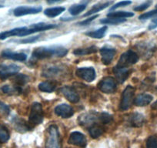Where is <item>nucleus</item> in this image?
I'll list each match as a JSON object with an SVG mask.
<instances>
[{"label": "nucleus", "instance_id": "6ab92c4d", "mask_svg": "<svg viewBox=\"0 0 157 148\" xmlns=\"http://www.w3.org/2000/svg\"><path fill=\"white\" fill-rule=\"evenodd\" d=\"M12 122H13V127L16 129V130L19 133H22V134L27 132L31 129L29 123H27L25 120L19 118V117H14Z\"/></svg>", "mask_w": 157, "mask_h": 148}, {"label": "nucleus", "instance_id": "49530a36", "mask_svg": "<svg viewBox=\"0 0 157 148\" xmlns=\"http://www.w3.org/2000/svg\"><path fill=\"white\" fill-rule=\"evenodd\" d=\"M0 103H1V101H0Z\"/></svg>", "mask_w": 157, "mask_h": 148}, {"label": "nucleus", "instance_id": "dca6fc26", "mask_svg": "<svg viewBox=\"0 0 157 148\" xmlns=\"http://www.w3.org/2000/svg\"><path fill=\"white\" fill-rule=\"evenodd\" d=\"M116 53V49L109 47H102L100 49V54L102 56V62L104 65L111 63Z\"/></svg>", "mask_w": 157, "mask_h": 148}, {"label": "nucleus", "instance_id": "e433bc0d", "mask_svg": "<svg viewBox=\"0 0 157 148\" xmlns=\"http://www.w3.org/2000/svg\"><path fill=\"white\" fill-rule=\"evenodd\" d=\"M131 3H132V2H131V1H129V0H125V1H122V2H118V3H116V5H114L113 6H112L111 8H110V10H111V11H113V10H116V9H118V8H120V7L127 6L130 5Z\"/></svg>", "mask_w": 157, "mask_h": 148}, {"label": "nucleus", "instance_id": "b1692460", "mask_svg": "<svg viewBox=\"0 0 157 148\" xmlns=\"http://www.w3.org/2000/svg\"><path fill=\"white\" fill-rule=\"evenodd\" d=\"M107 29H108V27L105 25V26L101 27L99 29L95 30V31L87 32L86 33V35L93 39H102L106 33Z\"/></svg>", "mask_w": 157, "mask_h": 148}, {"label": "nucleus", "instance_id": "a18cd8bd", "mask_svg": "<svg viewBox=\"0 0 157 148\" xmlns=\"http://www.w3.org/2000/svg\"><path fill=\"white\" fill-rule=\"evenodd\" d=\"M155 9H157V5H156V6H155Z\"/></svg>", "mask_w": 157, "mask_h": 148}, {"label": "nucleus", "instance_id": "7c9ffc66", "mask_svg": "<svg viewBox=\"0 0 157 148\" xmlns=\"http://www.w3.org/2000/svg\"><path fill=\"white\" fill-rule=\"evenodd\" d=\"M2 90L4 93L8 95H17L22 93V90L15 86L5 85L2 87Z\"/></svg>", "mask_w": 157, "mask_h": 148}, {"label": "nucleus", "instance_id": "6e6552de", "mask_svg": "<svg viewBox=\"0 0 157 148\" xmlns=\"http://www.w3.org/2000/svg\"><path fill=\"white\" fill-rule=\"evenodd\" d=\"M20 70V67L16 64H0V79L2 80L14 76Z\"/></svg>", "mask_w": 157, "mask_h": 148}, {"label": "nucleus", "instance_id": "9d476101", "mask_svg": "<svg viewBox=\"0 0 157 148\" xmlns=\"http://www.w3.org/2000/svg\"><path fill=\"white\" fill-rule=\"evenodd\" d=\"M68 143L80 147H85L86 146V138L82 133L74 131L70 134Z\"/></svg>", "mask_w": 157, "mask_h": 148}, {"label": "nucleus", "instance_id": "f704fd0d", "mask_svg": "<svg viewBox=\"0 0 157 148\" xmlns=\"http://www.w3.org/2000/svg\"><path fill=\"white\" fill-rule=\"evenodd\" d=\"M152 0H147L146 2H145L144 3L141 4V5L135 7V8L133 9L135 11H138V12H142V11H144V10H146V9L149 8V6H150L151 5H152Z\"/></svg>", "mask_w": 157, "mask_h": 148}, {"label": "nucleus", "instance_id": "7ed1b4c3", "mask_svg": "<svg viewBox=\"0 0 157 148\" xmlns=\"http://www.w3.org/2000/svg\"><path fill=\"white\" fill-rule=\"evenodd\" d=\"M78 123L84 127L90 128L92 126L96 124H101L100 118H99V113L90 111L89 113L81 114L78 118ZM102 125V124H101Z\"/></svg>", "mask_w": 157, "mask_h": 148}, {"label": "nucleus", "instance_id": "58836bf2", "mask_svg": "<svg viewBox=\"0 0 157 148\" xmlns=\"http://www.w3.org/2000/svg\"><path fill=\"white\" fill-rule=\"evenodd\" d=\"M98 16H98V15H95V16H92V17L89 18V19H85V20L82 21V22H79L78 24V25H89V24H90V22H92V21H93L95 19H96V18H97Z\"/></svg>", "mask_w": 157, "mask_h": 148}, {"label": "nucleus", "instance_id": "412c9836", "mask_svg": "<svg viewBox=\"0 0 157 148\" xmlns=\"http://www.w3.org/2000/svg\"><path fill=\"white\" fill-rule=\"evenodd\" d=\"M152 96L147 94V93H142L139 94L134 99L133 103L137 107H144V106L148 105L152 101Z\"/></svg>", "mask_w": 157, "mask_h": 148}, {"label": "nucleus", "instance_id": "aec40b11", "mask_svg": "<svg viewBox=\"0 0 157 148\" xmlns=\"http://www.w3.org/2000/svg\"><path fill=\"white\" fill-rule=\"evenodd\" d=\"M129 124L133 127H140L145 123L144 116L140 113H133L129 116Z\"/></svg>", "mask_w": 157, "mask_h": 148}, {"label": "nucleus", "instance_id": "2eb2a0df", "mask_svg": "<svg viewBox=\"0 0 157 148\" xmlns=\"http://www.w3.org/2000/svg\"><path fill=\"white\" fill-rule=\"evenodd\" d=\"M62 72H63V68L60 66H56V65H50V66L44 67L41 75L43 77L52 78L59 76Z\"/></svg>", "mask_w": 157, "mask_h": 148}, {"label": "nucleus", "instance_id": "72a5a7b5", "mask_svg": "<svg viewBox=\"0 0 157 148\" xmlns=\"http://www.w3.org/2000/svg\"><path fill=\"white\" fill-rule=\"evenodd\" d=\"M146 148H157V135H152L146 140Z\"/></svg>", "mask_w": 157, "mask_h": 148}, {"label": "nucleus", "instance_id": "ddd939ff", "mask_svg": "<svg viewBox=\"0 0 157 148\" xmlns=\"http://www.w3.org/2000/svg\"><path fill=\"white\" fill-rule=\"evenodd\" d=\"M42 11V7H29V6H19L17 7L13 11V14L16 16H22L26 15L37 14Z\"/></svg>", "mask_w": 157, "mask_h": 148}, {"label": "nucleus", "instance_id": "1a4fd4ad", "mask_svg": "<svg viewBox=\"0 0 157 148\" xmlns=\"http://www.w3.org/2000/svg\"><path fill=\"white\" fill-rule=\"evenodd\" d=\"M75 75L86 82H93L96 79V71L93 67L78 68L75 70Z\"/></svg>", "mask_w": 157, "mask_h": 148}, {"label": "nucleus", "instance_id": "c9c22d12", "mask_svg": "<svg viewBox=\"0 0 157 148\" xmlns=\"http://www.w3.org/2000/svg\"><path fill=\"white\" fill-rule=\"evenodd\" d=\"M10 113V109L9 106L6 104L3 103H0V114L3 116H8Z\"/></svg>", "mask_w": 157, "mask_h": 148}, {"label": "nucleus", "instance_id": "a878e982", "mask_svg": "<svg viewBox=\"0 0 157 148\" xmlns=\"http://www.w3.org/2000/svg\"><path fill=\"white\" fill-rule=\"evenodd\" d=\"M89 133L93 138L96 139L102 136L104 133V128L101 124H96L89 128Z\"/></svg>", "mask_w": 157, "mask_h": 148}, {"label": "nucleus", "instance_id": "4468645a", "mask_svg": "<svg viewBox=\"0 0 157 148\" xmlns=\"http://www.w3.org/2000/svg\"><path fill=\"white\" fill-rule=\"evenodd\" d=\"M113 71L119 84H123L131 73V69H129V68L118 67L116 66L113 68Z\"/></svg>", "mask_w": 157, "mask_h": 148}, {"label": "nucleus", "instance_id": "20e7f679", "mask_svg": "<svg viewBox=\"0 0 157 148\" xmlns=\"http://www.w3.org/2000/svg\"><path fill=\"white\" fill-rule=\"evenodd\" d=\"M46 148H61L59 133L56 125H51L47 130Z\"/></svg>", "mask_w": 157, "mask_h": 148}, {"label": "nucleus", "instance_id": "4be33fe9", "mask_svg": "<svg viewBox=\"0 0 157 148\" xmlns=\"http://www.w3.org/2000/svg\"><path fill=\"white\" fill-rule=\"evenodd\" d=\"M113 1H107V2H99V3L93 6L92 7L91 10H89V11L87 12L86 14H84L82 16H83V17H86V16H91V15L95 14V13H99V12L102 11V10H104V9L107 8L108 6H111L112 4H113Z\"/></svg>", "mask_w": 157, "mask_h": 148}, {"label": "nucleus", "instance_id": "393cba45", "mask_svg": "<svg viewBox=\"0 0 157 148\" xmlns=\"http://www.w3.org/2000/svg\"><path fill=\"white\" fill-rule=\"evenodd\" d=\"M98 51L97 47L95 46H90L87 48H82V49H76L73 51V54L75 56H86L90 54L96 53Z\"/></svg>", "mask_w": 157, "mask_h": 148}, {"label": "nucleus", "instance_id": "2f4dec72", "mask_svg": "<svg viewBox=\"0 0 157 148\" xmlns=\"http://www.w3.org/2000/svg\"><path fill=\"white\" fill-rule=\"evenodd\" d=\"M10 131L4 125L0 124V143H6L10 140Z\"/></svg>", "mask_w": 157, "mask_h": 148}, {"label": "nucleus", "instance_id": "37998d69", "mask_svg": "<svg viewBox=\"0 0 157 148\" xmlns=\"http://www.w3.org/2000/svg\"><path fill=\"white\" fill-rule=\"evenodd\" d=\"M29 2H35V1H37V0H28Z\"/></svg>", "mask_w": 157, "mask_h": 148}, {"label": "nucleus", "instance_id": "f257e3e1", "mask_svg": "<svg viewBox=\"0 0 157 148\" xmlns=\"http://www.w3.org/2000/svg\"><path fill=\"white\" fill-rule=\"evenodd\" d=\"M67 53L68 49L62 46H40L33 50L31 61H37L50 57H63Z\"/></svg>", "mask_w": 157, "mask_h": 148}, {"label": "nucleus", "instance_id": "c85d7f7f", "mask_svg": "<svg viewBox=\"0 0 157 148\" xmlns=\"http://www.w3.org/2000/svg\"><path fill=\"white\" fill-rule=\"evenodd\" d=\"M134 16L133 13L125 11H119V12H113V13H108L107 16L110 18H119V19H125V18L132 17Z\"/></svg>", "mask_w": 157, "mask_h": 148}, {"label": "nucleus", "instance_id": "ea45409f", "mask_svg": "<svg viewBox=\"0 0 157 148\" xmlns=\"http://www.w3.org/2000/svg\"><path fill=\"white\" fill-rule=\"evenodd\" d=\"M157 28V17L154 18L152 21H151L150 24L149 25V29L152 30L154 29Z\"/></svg>", "mask_w": 157, "mask_h": 148}, {"label": "nucleus", "instance_id": "a211bd4d", "mask_svg": "<svg viewBox=\"0 0 157 148\" xmlns=\"http://www.w3.org/2000/svg\"><path fill=\"white\" fill-rule=\"evenodd\" d=\"M2 57L5 59H9V60H13L15 61H25L27 59L26 54L23 53H14L9 49L2 51L1 54Z\"/></svg>", "mask_w": 157, "mask_h": 148}, {"label": "nucleus", "instance_id": "c03bdc74", "mask_svg": "<svg viewBox=\"0 0 157 148\" xmlns=\"http://www.w3.org/2000/svg\"><path fill=\"white\" fill-rule=\"evenodd\" d=\"M3 7V6H0V8H2Z\"/></svg>", "mask_w": 157, "mask_h": 148}, {"label": "nucleus", "instance_id": "a19ab883", "mask_svg": "<svg viewBox=\"0 0 157 148\" xmlns=\"http://www.w3.org/2000/svg\"><path fill=\"white\" fill-rule=\"evenodd\" d=\"M46 1H47V2H49V4H52V3H56V2H59V1H61V0H46Z\"/></svg>", "mask_w": 157, "mask_h": 148}, {"label": "nucleus", "instance_id": "f03ea898", "mask_svg": "<svg viewBox=\"0 0 157 148\" xmlns=\"http://www.w3.org/2000/svg\"><path fill=\"white\" fill-rule=\"evenodd\" d=\"M44 114H43V107L41 103L38 102H34L32 104L31 110L29 116V125L30 128H33L34 127L39 125L43 123Z\"/></svg>", "mask_w": 157, "mask_h": 148}, {"label": "nucleus", "instance_id": "4c0bfd02", "mask_svg": "<svg viewBox=\"0 0 157 148\" xmlns=\"http://www.w3.org/2000/svg\"><path fill=\"white\" fill-rule=\"evenodd\" d=\"M39 36H33V37H29V38L25 39V40H22L19 42L21 43H24V44H25V43H34V42H36V40L39 39Z\"/></svg>", "mask_w": 157, "mask_h": 148}, {"label": "nucleus", "instance_id": "9b49d317", "mask_svg": "<svg viewBox=\"0 0 157 148\" xmlns=\"http://www.w3.org/2000/svg\"><path fill=\"white\" fill-rule=\"evenodd\" d=\"M55 114L62 118H70L74 114V110L69 105L66 103L59 104L55 108Z\"/></svg>", "mask_w": 157, "mask_h": 148}, {"label": "nucleus", "instance_id": "c756f323", "mask_svg": "<svg viewBox=\"0 0 157 148\" xmlns=\"http://www.w3.org/2000/svg\"><path fill=\"white\" fill-rule=\"evenodd\" d=\"M86 8V3H82V4H75V5H72L70 8L69 9V13L72 16H77Z\"/></svg>", "mask_w": 157, "mask_h": 148}, {"label": "nucleus", "instance_id": "39448f33", "mask_svg": "<svg viewBox=\"0 0 157 148\" xmlns=\"http://www.w3.org/2000/svg\"><path fill=\"white\" fill-rule=\"evenodd\" d=\"M138 54L132 50H128L123 53L118 61L116 66L122 68H129L132 65L136 64L139 61Z\"/></svg>", "mask_w": 157, "mask_h": 148}, {"label": "nucleus", "instance_id": "5701e85b", "mask_svg": "<svg viewBox=\"0 0 157 148\" xmlns=\"http://www.w3.org/2000/svg\"><path fill=\"white\" fill-rule=\"evenodd\" d=\"M29 81V77L25 74H16L13 79V86L22 90V87Z\"/></svg>", "mask_w": 157, "mask_h": 148}, {"label": "nucleus", "instance_id": "0eeeda50", "mask_svg": "<svg viewBox=\"0 0 157 148\" xmlns=\"http://www.w3.org/2000/svg\"><path fill=\"white\" fill-rule=\"evenodd\" d=\"M97 87L101 92L108 94L115 93L117 88L116 80L112 76H106L101 80Z\"/></svg>", "mask_w": 157, "mask_h": 148}, {"label": "nucleus", "instance_id": "f8f14e48", "mask_svg": "<svg viewBox=\"0 0 157 148\" xmlns=\"http://www.w3.org/2000/svg\"><path fill=\"white\" fill-rule=\"evenodd\" d=\"M60 92L70 103H76L79 101V96L73 87L65 86L60 89Z\"/></svg>", "mask_w": 157, "mask_h": 148}, {"label": "nucleus", "instance_id": "473e14b6", "mask_svg": "<svg viewBox=\"0 0 157 148\" xmlns=\"http://www.w3.org/2000/svg\"><path fill=\"white\" fill-rule=\"evenodd\" d=\"M126 19H119V18H105L100 20V23L105 25H119L120 23L126 22Z\"/></svg>", "mask_w": 157, "mask_h": 148}, {"label": "nucleus", "instance_id": "cd10ccee", "mask_svg": "<svg viewBox=\"0 0 157 148\" xmlns=\"http://www.w3.org/2000/svg\"><path fill=\"white\" fill-rule=\"evenodd\" d=\"M66 10L64 7H54V8L46 9L44 11V14L49 18H54L59 16L62 13Z\"/></svg>", "mask_w": 157, "mask_h": 148}, {"label": "nucleus", "instance_id": "79ce46f5", "mask_svg": "<svg viewBox=\"0 0 157 148\" xmlns=\"http://www.w3.org/2000/svg\"><path fill=\"white\" fill-rule=\"evenodd\" d=\"M152 108L153 109V110H157V100L155 101V103H154L152 105Z\"/></svg>", "mask_w": 157, "mask_h": 148}, {"label": "nucleus", "instance_id": "423d86ee", "mask_svg": "<svg viewBox=\"0 0 157 148\" xmlns=\"http://www.w3.org/2000/svg\"><path fill=\"white\" fill-rule=\"evenodd\" d=\"M135 93V88L132 86L129 85L126 87L122 94L121 101L120 104V109L123 111L129 110L133 103V96Z\"/></svg>", "mask_w": 157, "mask_h": 148}, {"label": "nucleus", "instance_id": "bb28decb", "mask_svg": "<svg viewBox=\"0 0 157 148\" xmlns=\"http://www.w3.org/2000/svg\"><path fill=\"white\" fill-rule=\"evenodd\" d=\"M39 90L45 93H52L55 90L56 84L52 81H46V82L40 83L38 86Z\"/></svg>", "mask_w": 157, "mask_h": 148}, {"label": "nucleus", "instance_id": "f3484780", "mask_svg": "<svg viewBox=\"0 0 157 148\" xmlns=\"http://www.w3.org/2000/svg\"><path fill=\"white\" fill-rule=\"evenodd\" d=\"M137 48H138V50L140 51V53L143 55V56L146 57V59L152 56V55L155 52V49H156V47H155L153 43H140L137 46Z\"/></svg>", "mask_w": 157, "mask_h": 148}]
</instances>
